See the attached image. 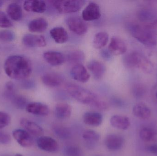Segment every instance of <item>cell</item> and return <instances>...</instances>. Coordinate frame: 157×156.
<instances>
[{
	"mask_svg": "<svg viewBox=\"0 0 157 156\" xmlns=\"http://www.w3.org/2000/svg\"><path fill=\"white\" fill-rule=\"evenodd\" d=\"M4 69L7 76L17 80L28 78L32 71L30 60L27 57L21 55H13L7 57Z\"/></svg>",
	"mask_w": 157,
	"mask_h": 156,
	"instance_id": "obj_1",
	"label": "cell"
},
{
	"mask_svg": "<svg viewBox=\"0 0 157 156\" xmlns=\"http://www.w3.org/2000/svg\"><path fill=\"white\" fill-rule=\"evenodd\" d=\"M130 33L138 42L146 46L152 47L157 43V32L151 25L134 24L130 27Z\"/></svg>",
	"mask_w": 157,
	"mask_h": 156,
	"instance_id": "obj_2",
	"label": "cell"
},
{
	"mask_svg": "<svg viewBox=\"0 0 157 156\" xmlns=\"http://www.w3.org/2000/svg\"><path fill=\"white\" fill-rule=\"evenodd\" d=\"M124 66L128 69H138L147 74L154 71V65L151 61L141 52L132 51L123 58Z\"/></svg>",
	"mask_w": 157,
	"mask_h": 156,
	"instance_id": "obj_3",
	"label": "cell"
},
{
	"mask_svg": "<svg viewBox=\"0 0 157 156\" xmlns=\"http://www.w3.org/2000/svg\"><path fill=\"white\" fill-rule=\"evenodd\" d=\"M65 89L68 94L77 101L92 106L99 100L94 93L73 83H68L65 85Z\"/></svg>",
	"mask_w": 157,
	"mask_h": 156,
	"instance_id": "obj_4",
	"label": "cell"
},
{
	"mask_svg": "<svg viewBox=\"0 0 157 156\" xmlns=\"http://www.w3.org/2000/svg\"><path fill=\"white\" fill-rule=\"evenodd\" d=\"M55 9L61 13H72L80 10L86 2L83 0L52 1Z\"/></svg>",
	"mask_w": 157,
	"mask_h": 156,
	"instance_id": "obj_5",
	"label": "cell"
},
{
	"mask_svg": "<svg viewBox=\"0 0 157 156\" xmlns=\"http://www.w3.org/2000/svg\"><path fill=\"white\" fill-rule=\"evenodd\" d=\"M66 23L69 29L78 35L85 34L88 30V25L82 18L78 16H71L66 19Z\"/></svg>",
	"mask_w": 157,
	"mask_h": 156,
	"instance_id": "obj_6",
	"label": "cell"
},
{
	"mask_svg": "<svg viewBox=\"0 0 157 156\" xmlns=\"http://www.w3.org/2000/svg\"><path fill=\"white\" fill-rule=\"evenodd\" d=\"M101 16L99 5L90 2L85 7L82 13V19L85 21H92L99 19Z\"/></svg>",
	"mask_w": 157,
	"mask_h": 156,
	"instance_id": "obj_7",
	"label": "cell"
},
{
	"mask_svg": "<svg viewBox=\"0 0 157 156\" xmlns=\"http://www.w3.org/2000/svg\"><path fill=\"white\" fill-rule=\"evenodd\" d=\"M13 136L17 143L23 147H31L34 143L32 136L24 129H16L13 132Z\"/></svg>",
	"mask_w": 157,
	"mask_h": 156,
	"instance_id": "obj_8",
	"label": "cell"
},
{
	"mask_svg": "<svg viewBox=\"0 0 157 156\" xmlns=\"http://www.w3.org/2000/svg\"><path fill=\"white\" fill-rule=\"evenodd\" d=\"M23 44L28 47H44L47 45L46 38L41 35L26 34L22 38Z\"/></svg>",
	"mask_w": 157,
	"mask_h": 156,
	"instance_id": "obj_9",
	"label": "cell"
},
{
	"mask_svg": "<svg viewBox=\"0 0 157 156\" xmlns=\"http://www.w3.org/2000/svg\"><path fill=\"white\" fill-rule=\"evenodd\" d=\"M37 145L40 149L50 153L56 152L59 149L57 141L49 136H40L37 140Z\"/></svg>",
	"mask_w": 157,
	"mask_h": 156,
	"instance_id": "obj_10",
	"label": "cell"
},
{
	"mask_svg": "<svg viewBox=\"0 0 157 156\" xmlns=\"http://www.w3.org/2000/svg\"><path fill=\"white\" fill-rule=\"evenodd\" d=\"M124 143V137L116 134H112L107 136L105 140L106 147L111 151L120 150L123 146Z\"/></svg>",
	"mask_w": 157,
	"mask_h": 156,
	"instance_id": "obj_11",
	"label": "cell"
},
{
	"mask_svg": "<svg viewBox=\"0 0 157 156\" xmlns=\"http://www.w3.org/2000/svg\"><path fill=\"white\" fill-rule=\"evenodd\" d=\"M42 82L46 86L50 88H57L59 87L63 83V77L55 72H48L45 73L41 78Z\"/></svg>",
	"mask_w": 157,
	"mask_h": 156,
	"instance_id": "obj_12",
	"label": "cell"
},
{
	"mask_svg": "<svg viewBox=\"0 0 157 156\" xmlns=\"http://www.w3.org/2000/svg\"><path fill=\"white\" fill-rule=\"evenodd\" d=\"M43 57L47 63L54 67L62 65L66 60L65 56L59 51H47L44 53Z\"/></svg>",
	"mask_w": 157,
	"mask_h": 156,
	"instance_id": "obj_13",
	"label": "cell"
},
{
	"mask_svg": "<svg viewBox=\"0 0 157 156\" xmlns=\"http://www.w3.org/2000/svg\"><path fill=\"white\" fill-rule=\"evenodd\" d=\"M20 125L29 133L31 136H41L44 133V131L42 127L39 125L30 120L25 118H23L20 120Z\"/></svg>",
	"mask_w": 157,
	"mask_h": 156,
	"instance_id": "obj_14",
	"label": "cell"
},
{
	"mask_svg": "<svg viewBox=\"0 0 157 156\" xmlns=\"http://www.w3.org/2000/svg\"><path fill=\"white\" fill-rule=\"evenodd\" d=\"M71 74L74 79L83 83L87 82L90 77L88 71L82 64L75 65L71 69Z\"/></svg>",
	"mask_w": 157,
	"mask_h": 156,
	"instance_id": "obj_15",
	"label": "cell"
},
{
	"mask_svg": "<svg viewBox=\"0 0 157 156\" xmlns=\"http://www.w3.org/2000/svg\"><path fill=\"white\" fill-rule=\"evenodd\" d=\"M109 50L112 55L118 56L124 54L127 50V47L121 38L113 37L111 39L109 46Z\"/></svg>",
	"mask_w": 157,
	"mask_h": 156,
	"instance_id": "obj_16",
	"label": "cell"
},
{
	"mask_svg": "<svg viewBox=\"0 0 157 156\" xmlns=\"http://www.w3.org/2000/svg\"><path fill=\"white\" fill-rule=\"evenodd\" d=\"M25 109L27 112L39 116H46L49 113L48 106L42 103L32 102L28 103Z\"/></svg>",
	"mask_w": 157,
	"mask_h": 156,
	"instance_id": "obj_17",
	"label": "cell"
},
{
	"mask_svg": "<svg viewBox=\"0 0 157 156\" xmlns=\"http://www.w3.org/2000/svg\"><path fill=\"white\" fill-rule=\"evenodd\" d=\"M24 9L27 12L42 13L47 10V4L43 1L34 0L25 1L24 3Z\"/></svg>",
	"mask_w": 157,
	"mask_h": 156,
	"instance_id": "obj_18",
	"label": "cell"
},
{
	"mask_svg": "<svg viewBox=\"0 0 157 156\" xmlns=\"http://www.w3.org/2000/svg\"><path fill=\"white\" fill-rule=\"evenodd\" d=\"M87 67L96 80L101 79L106 72V67L104 64L98 60H91L89 62Z\"/></svg>",
	"mask_w": 157,
	"mask_h": 156,
	"instance_id": "obj_19",
	"label": "cell"
},
{
	"mask_svg": "<svg viewBox=\"0 0 157 156\" xmlns=\"http://www.w3.org/2000/svg\"><path fill=\"white\" fill-rule=\"evenodd\" d=\"M132 112L134 115L142 120H146L151 116V111L150 108L145 103H138L134 106Z\"/></svg>",
	"mask_w": 157,
	"mask_h": 156,
	"instance_id": "obj_20",
	"label": "cell"
},
{
	"mask_svg": "<svg viewBox=\"0 0 157 156\" xmlns=\"http://www.w3.org/2000/svg\"><path fill=\"white\" fill-rule=\"evenodd\" d=\"M110 122L113 127L121 130H126L130 127L131 122L127 116L114 115L111 117Z\"/></svg>",
	"mask_w": 157,
	"mask_h": 156,
	"instance_id": "obj_21",
	"label": "cell"
},
{
	"mask_svg": "<svg viewBox=\"0 0 157 156\" xmlns=\"http://www.w3.org/2000/svg\"><path fill=\"white\" fill-rule=\"evenodd\" d=\"M48 26V21L44 18L39 17L33 19L28 24V29L33 33H41L47 30Z\"/></svg>",
	"mask_w": 157,
	"mask_h": 156,
	"instance_id": "obj_22",
	"label": "cell"
},
{
	"mask_svg": "<svg viewBox=\"0 0 157 156\" xmlns=\"http://www.w3.org/2000/svg\"><path fill=\"white\" fill-rule=\"evenodd\" d=\"M52 38L58 44L66 43L69 39L67 31L61 27H57L52 29L50 32Z\"/></svg>",
	"mask_w": 157,
	"mask_h": 156,
	"instance_id": "obj_23",
	"label": "cell"
},
{
	"mask_svg": "<svg viewBox=\"0 0 157 156\" xmlns=\"http://www.w3.org/2000/svg\"><path fill=\"white\" fill-rule=\"evenodd\" d=\"M103 117L99 113L88 112L83 116V121L87 125L92 126H99L102 123Z\"/></svg>",
	"mask_w": 157,
	"mask_h": 156,
	"instance_id": "obj_24",
	"label": "cell"
},
{
	"mask_svg": "<svg viewBox=\"0 0 157 156\" xmlns=\"http://www.w3.org/2000/svg\"><path fill=\"white\" fill-rule=\"evenodd\" d=\"M71 107L68 103H58L55 106V115L59 119H68L71 116Z\"/></svg>",
	"mask_w": 157,
	"mask_h": 156,
	"instance_id": "obj_25",
	"label": "cell"
},
{
	"mask_svg": "<svg viewBox=\"0 0 157 156\" xmlns=\"http://www.w3.org/2000/svg\"><path fill=\"white\" fill-rule=\"evenodd\" d=\"M6 12L9 17L14 21H20L23 17L22 8L16 3L10 4L7 6Z\"/></svg>",
	"mask_w": 157,
	"mask_h": 156,
	"instance_id": "obj_26",
	"label": "cell"
},
{
	"mask_svg": "<svg viewBox=\"0 0 157 156\" xmlns=\"http://www.w3.org/2000/svg\"><path fill=\"white\" fill-rule=\"evenodd\" d=\"M65 59L71 64L75 65L81 64L85 60V54L81 50H73L65 56Z\"/></svg>",
	"mask_w": 157,
	"mask_h": 156,
	"instance_id": "obj_27",
	"label": "cell"
},
{
	"mask_svg": "<svg viewBox=\"0 0 157 156\" xmlns=\"http://www.w3.org/2000/svg\"><path fill=\"white\" fill-rule=\"evenodd\" d=\"M109 35L108 33L100 32L97 33L93 39V46L97 49H101L107 45L109 41Z\"/></svg>",
	"mask_w": 157,
	"mask_h": 156,
	"instance_id": "obj_28",
	"label": "cell"
},
{
	"mask_svg": "<svg viewBox=\"0 0 157 156\" xmlns=\"http://www.w3.org/2000/svg\"><path fill=\"white\" fill-rule=\"evenodd\" d=\"M139 136L143 141L150 142L157 138V132L151 127H145L141 129Z\"/></svg>",
	"mask_w": 157,
	"mask_h": 156,
	"instance_id": "obj_29",
	"label": "cell"
},
{
	"mask_svg": "<svg viewBox=\"0 0 157 156\" xmlns=\"http://www.w3.org/2000/svg\"><path fill=\"white\" fill-rule=\"evenodd\" d=\"M82 137L88 144L94 145L98 142L100 136L98 133L93 130H88L84 132Z\"/></svg>",
	"mask_w": 157,
	"mask_h": 156,
	"instance_id": "obj_30",
	"label": "cell"
},
{
	"mask_svg": "<svg viewBox=\"0 0 157 156\" xmlns=\"http://www.w3.org/2000/svg\"><path fill=\"white\" fill-rule=\"evenodd\" d=\"M53 131L57 136L63 139L70 138L71 134L70 129L64 126H55L53 128Z\"/></svg>",
	"mask_w": 157,
	"mask_h": 156,
	"instance_id": "obj_31",
	"label": "cell"
},
{
	"mask_svg": "<svg viewBox=\"0 0 157 156\" xmlns=\"http://www.w3.org/2000/svg\"><path fill=\"white\" fill-rule=\"evenodd\" d=\"M138 17L142 22H146L154 19V14L151 11L147 9H142L138 12Z\"/></svg>",
	"mask_w": 157,
	"mask_h": 156,
	"instance_id": "obj_32",
	"label": "cell"
},
{
	"mask_svg": "<svg viewBox=\"0 0 157 156\" xmlns=\"http://www.w3.org/2000/svg\"><path fill=\"white\" fill-rule=\"evenodd\" d=\"M63 153L65 156H80V149L75 146H68L63 149Z\"/></svg>",
	"mask_w": 157,
	"mask_h": 156,
	"instance_id": "obj_33",
	"label": "cell"
},
{
	"mask_svg": "<svg viewBox=\"0 0 157 156\" xmlns=\"http://www.w3.org/2000/svg\"><path fill=\"white\" fill-rule=\"evenodd\" d=\"M133 95L136 99H141L146 94V89L142 84H136L133 88Z\"/></svg>",
	"mask_w": 157,
	"mask_h": 156,
	"instance_id": "obj_34",
	"label": "cell"
},
{
	"mask_svg": "<svg viewBox=\"0 0 157 156\" xmlns=\"http://www.w3.org/2000/svg\"><path fill=\"white\" fill-rule=\"evenodd\" d=\"M15 35L13 31L8 30L0 31V40L5 42H11L15 39Z\"/></svg>",
	"mask_w": 157,
	"mask_h": 156,
	"instance_id": "obj_35",
	"label": "cell"
},
{
	"mask_svg": "<svg viewBox=\"0 0 157 156\" xmlns=\"http://www.w3.org/2000/svg\"><path fill=\"white\" fill-rule=\"evenodd\" d=\"M13 24L4 12L0 11V27L8 28L13 26Z\"/></svg>",
	"mask_w": 157,
	"mask_h": 156,
	"instance_id": "obj_36",
	"label": "cell"
},
{
	"mask_svg": "<svg viewBox=\"0 0 157 156\" xmlns=\"http://www.w3.org/2000/svg\"><path fill=\"white\" fill-rule=\"evenodd\" d=\"M13 103L18 109H25L28 104L26 99L22 96H17L14 98Z\"/></svg>",
	"mask_w": 157,
	"mask_h": 156,
	"instance_id": "obj_37",
	"label": "cell"
},
{
	"mask_svg": "<svg viewBox=\"0 0 157 156\" xmlns=\"http://www.w3.org/2000/svg\"><path fill=\"white\" fill-rule=\"evenodd\" d=\"M10 122L11 117L10 115L5 112L0 111V129L7 126Z\"/></svg>",
	"mask_w": 157,
	"mask_h": 156,
	"instance_id": "obj_38",
	"label": "cell"
},
{
	"mask_svg": "<svg viewBox=\"0 0 157 156\" xmlns=\"http://www.w3.org/2000/svg\"><path fill=\"white\" fill-rule=\"evenodd\" d=\"M91 107L100 111H105L109 108V105L105 101L99 100L95 103Z\"/></svg>",
	"mask_w": 157,
	"mask_h": 156,
	"instance_id": "obj_39",
	"label": "cell"
},
{
	"mask_svg": "<svg viewBox=\"0 0 157 156\" xmlns=\"http://www.w3.org/2000/svg\"><path fill=\"white\" fill-rule=\"evenodd\" d=\"M11 142V137L5 132L0 130V143L8 144Z\"/></svg>",
	"mask_w": 157,
	"mask_h": 156,
	"instance_id": "obj_40",
	"label": "cell"
},
{
	"mask_svg": "<svg viewBox=\"0 0 157 156\" xmlns=\"http://www.w3.org/2000/svg\"><path fill=\"white\" fill-rule=\"evenodd\" d=\"M147 149L151 154L157 156V144L151 145L147 147Z\"/></svg>",
	"mask_w": 157,
	"mask_h": 156,
	"instance_id": "obj_41",
	"label": "cell"
},
{
	"mask_svg": "<svg viewBox=\"0 0 157 156\" xmlns=\"http://www.w3.org/2000/svg\"><path fill=\"white\" fill-rule=\"evenodd\" d=\"M151 94L153 100L157 103V82L153 87Z\"/></svg>",
	"mask_w": 157,
	"mask_h": 156,
	"instance_id": "obj_42",
	"label": "cell"
},
{
	"mask_svg": "<svg viewBox=\"0 0 157 156\" xmlns=\"http://www.w3.org/2000/svg\"><path fill=\"white\" fill-rule=\"evenodd\" d=\"M101 55L104 59L108 60L111 58L112 54H111L109 50H103L101 51Z\"/></svg>",
	"mask_w": 157,
	"mask_h": 156,
	"instance_id": "obj_43",
	"label": "cell"
},
{
	"mask_svg": "<svg viewBox=\"0 0 157 156\" xmlns=\"http://www.w3.org/2000/svg\"><path fill=\"white\" fill-rule=\"evenodd\" d=\"M6 89L9 91L13 90L14 88L13 83L12 82H8L6 83Z\"/></svg>",
	"mask_w": 157,
	"mask_h": 156,
	"instance_id": "obj_44",
	"label": "cell"
},
{
	"mask_svg": "<svg viewBox=\"0 0 157 156\" xmlns=\"http://www.w3.org/2000/svg\"><path fill=\"white\" fill-rule=\"evenodd\" d=\"M4 2H3V1H0V7H1V6H2V5H3Z\"/></svg>",
	"mask_w": 157,
	"mask_h": 156,
	"instance_id": "obj_45",
	"label": "cell"
},
{
	"mask_svg": "<svg viewBox=\"0 0 157 156\" xmlns=\"http://www.w3.org/2000/svg\"><path fill=\"white\" fill-rule=\"evenodd\" d=\"M14 156H23L22 155L20 154H17Z\"/></svg>",
	"mask_w": 157,
	"mask_h": 156,
	"instance_id": "obj_46",
	"label": "cell"
},
{
	"mask_svg": "<svg viewBox=\"0 0 157 156\" xmlns=\"http://www.w3.org/2000/svg\"></svg>",
	"mask_w": 157,
	"mask_h": 156,
	"instance_id": "obj_47",
	"label": "cell"
}]
</instances>
